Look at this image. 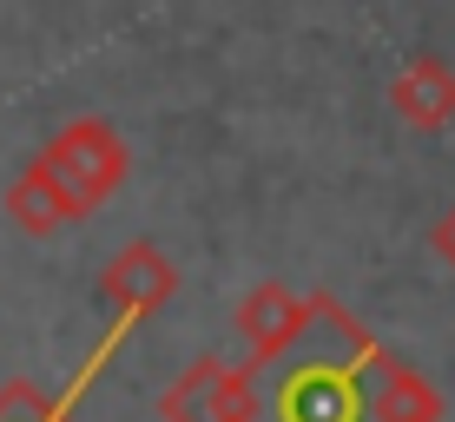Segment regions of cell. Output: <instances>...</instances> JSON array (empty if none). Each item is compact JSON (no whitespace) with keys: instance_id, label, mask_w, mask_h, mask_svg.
<instances>
[{"instance_id":"30bf717a","label":"cell","mask_w":455,"mask_h":422,"mask_svg":"<svg viewBox=\"0 0 455 422\" xmlns=\"http://www.w3.org/2000/svg\"><path fill=\"white\" fill-rule=\"evenodd\" d=\"M429 251L443 258V264H449V277H455V205H449V211L429 225Z\"/></svg>"},{"instance_id":"9c48e42d","label":"cell","mask_w":455,"mask_h":422,"mask_svg":"<svg viewBox=\"0 0 455 422\" xmlns=\"http://www.w3.org/2000/svg\"><path fill=\"white\" fill-rule=\"evenodd\" d=\"M0 422H73V402L46 396V389L27 383V377H13V383H0Z\"/></svg>"},{"instance_id":"3957f363","label":"cell","mask_w":455,"mask_h":422,"mask_svg":"<svg viewBox=\"0 0 455 422\" xmlns=\"http://www.w3.org/2000/svg\"><path fill=\"white\" fill-rule=\"evenodd\" d=\"M165 422H258V383H251V363H225V356H198L179 377L165 383L159 396Z\"/></svg>"},{"instance_id":"7a4b0ae2","label":"cell","mask_w":455,"mask_h":422,"mask_svg":"<svg viewBox=\"0 0 455 422\" xmlns=\"http://www.w3.org/2000/svg\"><path fill=\"white\" fill-rule=\"evenodd\" d=\"M34 165L60 185V198H67L73 225H80V218H92V211H100L106 198L125 185V171H132V152H125V139H119L113 119L80 113V119H67V126H60V132L34 152Z\"/></svg>"},{"instance_id":"6da1fadb","label":"cell","mask_w":455,"mask_h":422,"mask_svg":"<svg viewBox=\"0 0 455 422\" xmlns=\"http://www.w3.org/2000/svg\"><path fill=\"white\" fill-rule=\"evenodd\" d=\"M317 297V337L323 350L310 343V330L297 337L304 350H284L277 356V396L271 410L277 422H370V363H376V330L370 323H356L350 310L337 304L331 291H310Z\"/></svg>"},{"instance_id":"52a82bcc","label":"cell","mask_w":455,"mask_h":422,"mask_svg":"<svg viewBox=\"0 0 455 422\" xmlns=\"http://www.w3.org/2000/svg\"><path fill=\"white\" fill-rule=\"evenodd\" d=\"M370 422H443V389L403 363L396 350H376L370 363Z\"/></svg>"},{"instance_id":"5b68a950","label":"cell","mask_w":455,"mask_h":422,"mask_svg":"<svg viewBox=\"0 0 455 422\" xmlns=\"http://www.w3.org/2000/svg\"><path fill=\"white\" fill-rule=\"evenodd\" d=\"M310 297H297L284 277H264V284H251L244 291V304H238V337H244V350H251V370H264V363H277L284 350H297V337L310 330Z\"/></svg>"},{"instance_id":"ba28073f","label":"cell","mask_w":455,"mask_h":422,"mask_svg":"<svg viewBox=\"0 0 455 422\" xmlns=\"http://www.w3.org/2000/svg\"><path fill=\"white\" fill-rule=\"evenodd\" d=\"M7 218L27 231V238H53V231H67V225H73V211H67V198H60V185L46 179L34 159H27V165H20V179L7 185Z\"/></svg>"},{"instance_id":"277c9868","label":"cell","mask_w":455,"mask_h":422,"mask_svg":"<svg viewBox=\"0 0 455 422\" xmlns=\"http://www.w3.org/2000/svg\"><path fill=\"white\" fill-rule=\"evenodd\" d=\"M172 291H179V264H172L152 238H132V244H119L113 258H106V271H100V297L119 310L113 323H146V317H159V310L172 304Z\"/></svg>"},{"instance_id":"8992f818","label":"cell","mask_w":455,"mask_h":422,"mask_svg":"<svg viewBox=\"0 0 455 422\" xmlns=\"http://www.w3.org/2000/svg\"><path fill=\"white\" fill-rule=\"evenodd\" d=\"M389 106H396V119L416 126V132H449L455 126V67L443 53L403 60L396 80H389Z\"/></svg>"}]
</instances>
